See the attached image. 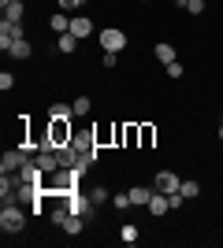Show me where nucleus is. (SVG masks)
<instances>
[{"mask_svg":"<svg viewBox=\"0 0 223 248\" xmlns=\"http://www.w3.org/2000/svg\"><path fill=\"white\" fill-rule=\"evenodd\" d=\"M49 119H74V104H64V100H56L52 108H49Z\"/></svg>","mask_w":223,"mask_h":248,"instance_id":"14","label":"nucleus"},{"mask_svg":"<svg viewBox=\"0 0 223 248\" xmlns=\"http://www.w3.org/2000/svg\"><path fill=\"white\" fill-rule=\"evenodd\" d=\"M8 56H11V60H30V56H34V48H30V41L22 37V41H15V45L8 48Z\"/></svg>","mask_w":223,"mask_h":248,"instance_id":"13","label":"nucleus"},{"mask_svg":"<svg viewBox=\"0 0 223 248\" xmlns=\"http://www.w3.org/2000/svg\"><path fill=\"white\" fill-rule=\"evenodd\" d=\"M149 197H153V189H149V186H134V189H130V204H134V207H145Z\"/></svg>","mask_w":223,"mask_h":248,"instance_id":"15","label":"nucleus"},{"mask_svg":"<svg viewBox=\"0 0 223 248\" xmlns=\"http://www.w3.org/2000/svg\"><path fill=\"white\" fill-rule=\"evenodd\" d=\"M64 204L67 207H71V211H74V215H82V218H89V215H93V197H82V193H74V189H71V193H67V200H64Z\"/></svg>","mask_w":223,"mask_h":248,"instance_id":"4","label":"nucleus"},{"mask_svg":"<svg viewBox=\"0 0 223 248\" xmlns=\"http://www.w3.org/2000/svg\"><path fill=\"white\" fill-rule=\"evenodd\" d=\"M19 178H22V182H34V186H45V170L37 167V159H34V155L26 159V163H22Z\"/></svg>","mask_w":223,"mask_h":248,"instance_id":"9","label":"nucleus"},{"mask_svg":"<svg viewBox=\"0 0 223 248\" xmlns=\"http://www.w3.org/2000/svg\"><path fill=\"white\" fill-rule=\"evenodd\" d=\"M138 141V126H123V145H134Z\"/></svg>","mask_w":223,"mask_h":248,"instance_id":"27","label":"nucleus"},{"mask_svg":"<svg viewBox=\"0 0 223 248\" xmlns=\"http://www.w3.org/2000/svg\"><path fill=\"white\" fill-rule=\"evenodd\" d=\"M101 63H104L108 71H112V67H116V63H119V52H104V56H101Z\"/></svg>","mask_w":223,"mask_h":248,"instance_id":"29","label":"nucleus"},{"mask_svg":"<svg viewBox=\"0 0 223 248\" xmlns=\"http://www.w3.org/2000/svg\"><path fill=\"white\" fill-rule=\"evenodd\" d=\"M97 37H101V48L104 52H123L127 48V33L123 30H101Z\"/></svg>","mask_w":223,"mask_h":248,"instance_id":"5","label":"nucleus"},{"mask_svg":"<svg viewBox=\"0 0 223 248\" xmlns=\"http://www.w3.org/2000/svg\"><path fill=\"white\" fill-rule=\"evenodd\" d=\"M71 33L82 41V37H89V33H93V22L86 19V15H74V19H71Z\"/></svg>","mask_w":223,"mask_h":248,"instance_id":"12","label":"nucleus"},{"mask_svg":"<svg viewBox=\"0 0 223 248\" xmlns=\"http://www.w3.org/2000/svg\"><path fill=\"white\" fill-rule=\"evenodd\" d=\"M179 186H182V178L175 174V170H156V189L160 193L171 197V193H179Z\"/></svg>","mask_w":223,"mask_h":248,"instance_id":"8","label":"nucleus"},{"mask_svg":"<svg viewBox=\"0 0 223 248\" xmlns=\"http://www.w3.org/2000/svg\"><path fill=\"white\" fill-rule=\"evenodd\" d=\"M34 159H37V167H41L45 174L60 170V152H56V148H37V155H34Z\"/></svg>","mask_w":223,"mask_h":248,"instance_id":"7","label":"nucleus"},{"mask_svg":"<svg viewBox=\"0 0 223 248\" xmlns=\"http://www.w3.org/2000/svg\"><path fill=\"white\" fill-rule=\"evenodd\" d=\"M168 78H182V63H179V60L168 63Z\"/></svg>","mask_w":223,"mask_h":248,"instance_id":"31","label":"nucleus"},{"mask_svg":"<svg viewBox=\"0 0 223 248\" xmlns=\"http://www.w3.org/2000/svg\"><path fill=\"white\" fill-rule=\"evenodd\" d=\"M186 11H190V15H201V11H205V0H186Z\"/></svg>","mask_w":223,"mask_h":248,"instance_id":"30","label":"nucleus"},{"mask_svg":"<svg viewBox=\"0 0 223 248\" xmlns=\"http://www.w3.org/2000/svg\"><path fill=\"white\" fill-rule=\"evenodd\" d=\"M49 26H52L56 33H67V30H71V19H67V11H56L52 19H49Z\"/></svg>","mask_w":223,"mask_h":248,"instance_id":"17","label":"nucleus"},{"mask_svg":"<svg viewBox=\"0 0 223 248\" xmlns=\"http://www.w3.org/2000/svg\"><path fill=\"white\" fill-rule=\"evenodd\" d=\"M67 215H71V207H52V222H56V226H64V222H67Z\"/></svg>","mask_w":223,"mask_h":248,"instance_id":"24","label":"nucleus"},{"mask_svg":"<svg viewBox=\"0 0 223 248\" xmlns=\"http://www.w3.org/2000/svg\"><path fill=\"white\" fill-rule=\"evenodd\" d=\"M56 4H60V11H78L86 0H56Z\"/></svg>","mask_w":223,"mask_h":248,"instance_id":"28","label":"nucleus"},{"mask_svg":"<svg viewBox=\"0 0 223 248\" xmlns=\"http://www.w3.org/2000/svg\"><path fill=\"white\" fill-rule=\"evenodd\" d=\"M56 48L64 52V56H71V52L78 48V37H74L71 30H67V33H60V41H56Z\"/></svg>","mask_w":223,"mask_h":248,"instance_id":"16","label":"nucleus"},{"mask_svg":"<svg viewBox=\"0 0 223 248\" xmlns=\"http://www.w3.org/2000/svg\"><path fill=\"white\" fill-rule=\"evenodd\" d=\"M49 141L56 148H64L74 141V130H71V119H49Z\"/></svg>","mask_w":223,"mask_h":248,"instance_id":"2","label":"nucleus"},{"mask_svg":"<svg viewBox=\"0 0 223 248\" xmlns=\"http://www.w3.org/2000/svg\"><path fill=\"white\" fill-rule=\"evenodd\" d=\"M156 60L164 63V67H168V63H175V48H171L168 41H160V45H156Z\"/></svg>","mask_w":223,"mask_h":248,"instance_id":"19","label":"nucleus"},{"mask_svg":"<svg viewBox=\"0 0 223 248\" xmlns=\"http://www.w3.org/2000/svg\"><path fill=\"white\" fill-rule=\"evenodd\" d=\"M82 222H86V218L71 211V215H67V222H64V230H67V233H82Z\"/></svg>","mask_w":223,"mask_h":248,"instance_id":"21","label":"nucleus"},{"mask_svg":"<svg viewBox=\"0 0 223 248\" xmlns=\"http://www.w3.org/2000/svg\"><path fill=\"white\" fill-rule=\"evenodd\" d=\"M89 108H93L89 96H74V115H89Z\"/></svg>","mask_w":223,"mask_h":248,"instance_id":"23","label":"nucleus"},{"mask_svg":"<svg viewBox=\"0 0 223 248\" xmlns=\"http://www.w3.org/2000/svg\"><path fill=\"white\" fill-rule=\"evenodd\" d=\"M182 197L186 200H193V197H201V182H193V178H182Z\"/></svg>","mask_w":223,"mask_h":248,"instance_id":"18","label":"nucleus"},{"mask_svg":"<svg viewBox=\"0 0 223 248\" xmlns=\"http://www.w3.org/2000/svg\"><path fill=\"white\" fill-rule=\"evenodd\" d=\"M119 237H123V245H134V241H138V226H130V222H127V226L119 230Z\"/></svg>","mask_w":223,"mask_h":248,"instance_id":"22","label":"nucleus"},{"mask_svg":"<svg viewBox=\"0 0 223 248\" xmlns=\"http://www.w3.org/2000/svg\"><path fill=\"white\" fill-rule=\"evenodd\" d=\"M220 141H223V123H220Z\"/></svg>","mask_w":223,"mask_h":248,"instance_id":"33","label":"nucleus"},{"mask_svg":"<svg viewBox=\"0 0 223 248\" xmlns=\"http://www.w3.org/2000/svg\"><path fill=\"white\" fill-rule=\"evenodd\" d=\"M22 226H26V211H22L19 204L0 207V230H4V233H22Z\"/></svg>","mask_w":223,"mask_h":248,"instance_id":"1","label":"nucleus"},{"mask_svg":"<svg viewBox=\"0 0 223 248\" xmlns=\"http://www.w3.org/2000/svg\"><path fill=\"white\" fill-rule=\"evenodd\" d=\"M11 85H15V78H11V74L4 71V74H0V89H11Z\"/></svg>","mask_w":223,"mask_h":248,"instance_id":"32","label":"nucleus"},{"mask_svg":"<svg viewBox=\"0 0 223 248\" xmlns=\"http://www.w3.org/2000/svg\"><path fill=\"white\" fill-rule=\"evenodd\" d=\"M112 204H116L119 211H127V207H134V204H130V193H116V197H112Z\"/></svg>","mask_w":223,"mask_h":248,"instance_id":"25","label":"nucleus"},{"mask_svg":"<svg viewBox=\"0 0 223 248\" xmlns=\"http://www.w3.org/2000/svg\"><path fill=\"white\" fill-rule=\"evenodd\" d=\"M138 141H141V148H149V145H153V141H156V130H153V126H138Z\"/></svg>","mask_w":223,"mask_h":248,"instance_id":"20","label":"nucleus"},{"mask_svg":"<svg viewBox=\"0 0 223 248\" xmlns=\"http://www.w3.org/2000/svg\"><path fill=\"white\" fill-rule=\"evenodd\" d=\"M15 41H22V22H0V48L8 52Z\"/></svg>","mask_w":223,"mask_h":248,"instance_id":"6","label":"nucleus"},{"mask_svg":"<svg viewBox=\"0 0 223 248\" xmlns=\"http://www.w3.org/2000/svg\"><path fill=\"white\" fill-rule=\"evenodd\" d=\"M89 197H93V204H104V200H112V197H108V189H104V186L89 189Z\"/></svg>","mask_w":223,"mask_h":248,"instance_id":"26","label":"nucleus"},{"mask_svg":"<svg viewBox=\"0 0 223 248\" xmlns=\"http://www.w3.org/2000/svg\"><path fill=\"white\" fill-rule=\"evenodd\" d=\"M0 11H4V22H22V15H26L22 0H0Z\"/></svg>","mask_w":223,"mask_h":248,"instance_id":"10","label":"nucleus"},{"mask_svg":"<svg viewBox=\"0 0 223 248\" xmlns=\"http://www.w3.org/2000/svg\"><path fill=\"white\" fill-rule=\"evenodd\" d=\"M26 159H30V152H26L22 145H19V148H8V152H4V159H0V174H19Z\"/></svg>","mask_w":223,"mask_h":248,"instance_id":"3","label":"nucleus"},{"mask_svg":"<svg viewBox=\"0 0 223 248\" xmlns=\"http://www.w3.org/2000/svg\"><path fill=\"white\" fill-rule=\"evenodd\" d=\"M149 211H153V215H168V211H171V200H168V193H160V189H153V197H149Z\"/></svg>","mask_w":223,"mask_h":248,"instance_id":"11","label":"nucleus"}]
</instances>
